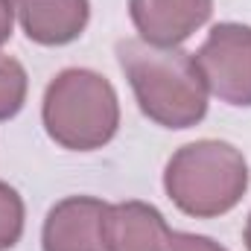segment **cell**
Wrapping results in <instances>:
<instances>
[{
	"label": "cell",
	"mask_w": 251,
	"mask_h": 251,
	"mask_svg": "<svg viewBox=\"0 0 251 251\" xmlns=\"http://www.w3.org/2000/svg\"><path fill=\"white\" fill-rule=\"evenodd\" d=\"M117 62L140 111L164 128H190L207 114V88L181 47H155L143 38L117 41Z\"/></svg>",
	"instance_id": "cell-1"
},
{
	"label": "cell",
	"mask_w": 251,
	"mask_h": 251,
	"mask_svg": "<svg viewBox=\"0 0 251 251\" xmlns=\"http://www.w3.org/2000/svg\"><path fill=\"white\" fill-rule=\"evenodd\" d=\"M164 190L193 219H213L240 204L249 190V164L225 140H196L181 146L164 170Z\"/></svg>",
	"instance_id": "cell-2"
},
{
	"label": "cell",
	"mask_w": 251,
	"mask_h": 251,
	"mask_svg": "<svg viewBox=\"0 0 251 251\" xmlns=\"http://www.w3.org/2000/svg\"><path fill=\"white\" fill-rule=\"evenodd\" d=\"M41 120L62 149H102L120 126V100L114 85L88 67H67L44 91Z\"/></svg>",
	"instance_id": "cell-3"
},
{
	"label": "cell",
	"mask_w": 251,
	"mask_h": 251,
	"mask_svg": "<svg viewBox=\"0 0 251 251\" xmlns=\"http://www.w3.org/2000/svg\"><path fill=\"white\" fill-rule=\"evenodd\" d=\"M207 94L228 105L251 108V26L216 24L193 56Z\"/></svg>",
	"instance_id": "cell-4"
},
{
	"label": "cell",
	"mask_w": 251,
	"mask_h": 251,
	"mask_svg": "<svg viewBox=\"0 0 251 251\" xmlns=\"http://www.w3.org/2000/svg\"><path fill=\"white\" fill-rule=\"evenodd\" d=\"M108 201L94 196H67L56 201L44 219V251H108L102 225Z\"/></svg>",
	"instance_id": "cell-5"
},
{
	"label": "cell",
	"mask_w": 251,
	"mask_h": 251,
	"mask_svg": "<svg viewBox=\"0 0 251 251\" xmlns=\"http://www.w3.org/2000/svg\"><path fill=\"white\" fill-rule=\"evenodd\" d=\"M134 29L146 44L178 47L213 15V0H128Z\"/></svg>",
	"instance_id": "cell-6"
},
{
	"label": "cell",
	"mask_w": 251,
	"mask_h": 251,
	"mask_svg": "<svg viewBox=\"0 0 251 251\" xmlns=\"http://www.w3.org/2000/svg\"><path fill=\"white\" fill-rule=\"evenodd\" d=\"M21 29L41 47H62L76 41L91 18L88 0H9Z\"/></svg>",
	"instance_id": "cell-7"
},
{
	"label": "cell",
	"mask_w": 251,
	"mask_h": 251,
	"mask_svg": "<svg viewBox=\"0 0 251 251\" xmlns=\"http://www.w3.org/2000/svg\"><path fill=\"white\" fill-rule=\"evenodd\" d=\"M102 237L108 251H167L173 231L155 204L117 201L105 210Z\"/></svg>",
	"instance_id": "cell-8"
},
{
	"label": "cell",
	"mask_w": 251,
	"mask_h": 251,
	"mask_svg": "<svg viewBox=\"0 0 251 251\" xmlns=\"http://www.w3.org/2000/svg\"><path fill=\"white\" fill-rule=\"evenodd\" d=\"M26 70L12 56L0 53V120H12L26 102Z\"/></svg>",
	"instance_id": "cell-9"
},
{
	"label": "cell",
	"mask_w": 251,
	"mask_h": 251,
	"mask_svg": "<svg viewBox=\"0 0 251 251\" xmlns=\"http://www.w3.org/2000/svg\"><path fill=\"white\" fill-rule=\"evenodd\" d=\"M24 199L18 190L0 181V251L15 249L24 237Z\"/></svg>",
	"instance_id": "cell-10"
},
{
	"label": "cell",
	"mask_w": 251,
	"mask_h": 251,
	"mask_svg": "<svg viewBox=\"0 0 251 251\" xmlns=\"http://www.w3.org/2000/svg\"><path fill=\"white\" fill-rule=\"evenodd\" d=\"M167 251H228L225 246H219L210 237L201 234H184V231H173L170 237V249Z\"/></svg>",
	"instance_id": "cell-11"
},
{
	"label": "cell",
	"mask_w": 251,
	"mask_h": 251,
	"mask_svg": "<svg viewBox=\"0 0 251 251\" xmlns=\"http://www.w3.org/2000/svg\"><path fill=\"white\" fill-rule=\"evenodd\" d=\"M12 26H15V9L9 0H0V47L12 38Z\"/></svg>",
	"instance_id": "cell-12"
},
{
	"label": "cell",
	"mask_w": 251,
	"mask_h": 251,
	"mask_svg": "<svg viewBox=\"0 0 251 251\" xmlns=\"http://www.w3.org/2000/svg\"><path fill=\"white\" fill-rule=\"evenodd\" d=\"M246 249L251 251V216H249V222H246Z\"/></svg>",
	"instance_id": "cell-13"
}]
</instances>
